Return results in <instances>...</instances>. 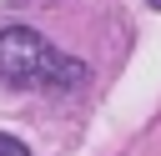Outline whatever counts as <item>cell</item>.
Here are the masks:
<instances>
[{"label":"cell","mask_w":161,"mask_h":156,"mask_svg":"<svg viewBox=\"0 0 161 156\" xmlns=\"http://www.w3.org/2000/svg\"><path fill=\"white\" fill-rule=\"evenodd\" d=\"M0 156H30V151H25L15 136H5V131H0Z\"/></svg>","instance_id":"7a4b0ae2"},{"label":"cell","mask_w":161,"mask_h":156,"mask_svg":"<svg viewBox=\"0 0 161 156\" xmlns=\"http://www.w3.org/2000/svg\"><path fill=\"white\" fill-rule=\"evenodd\" d=\"M0 81L5 86H45V91H70L86 81V65L65 50H55L40 30L30 25H5L0 30Z\"/></svg>","instance_id":"6da1fadb"},{"label":"cell","mask_w":161,"mask_h":156,"mask_svg":"<svg viewBox=\"0 0 161 156\" xmlns=\"http://www.w3.org/2000/svg\"><path fill=\"white\" fill-rule=\"evenodd\" d=\"M146 5H156V10H161V0H146Z\"/></svg>","instance_id":"3957f363"}]
</instances>
